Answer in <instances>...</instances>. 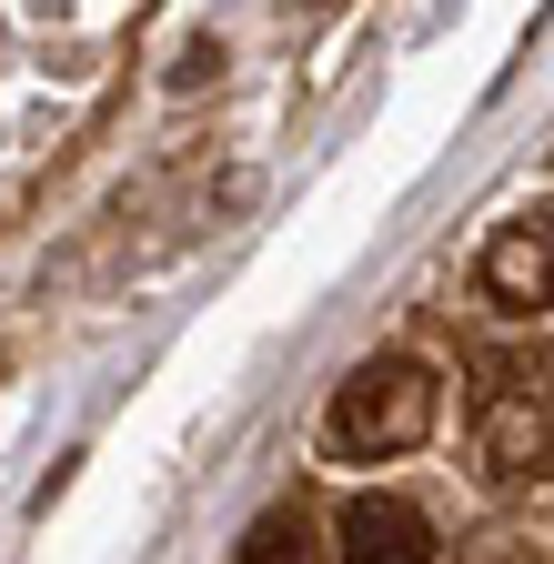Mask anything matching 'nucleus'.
Listing matches in <instances>:
<instances>
[{"label": "nucleus", "mask_w": 554, "mask_h": 564, "mask_svg": "<svg viewBox=\"0 0 554 564\" xmlns=\"http://www.w3.org/2000/svg\"><path fill=\"white\" fill-rule=\"evenodd\" d=\"M474 293L495 313H554V202L495 223V242L474 252Z\"/></svg>", "instance_id": "7ed1b4c3"}, {"label": "nucleus", "mask_w": 554, "mask_h": 564, "mask_svg": "<svg viewBox=\"0 0 554 564\" xmlns=\"http://www.w3.org/2000/svg\"><path fill=\"white\" fill-rule=\"evenodd\" d=\"M232 554H242V564H272V554H303V514H262V524H252V534H242Z\"/></svg>", "instance_id": "39448f33"}, {"label": "nucleus", "mask_w": 554, "mask_h": 564, "mask_svg": "<svg viewBox=\"0 0 554 564\" xmlns=\"http://www.w3.org/2000/svg\"><path fill=\"white\" fill-rule=\"evenodd\" d=\"M474 454L495 484H554V373L495 364L474 393Z\"/></svg>", "instance_id": "f03ea898"}, {"label": "nucleus", "mask_w": 554, "mask_h": 564, "mask_svg": "<svg viewBox=\"0 0 554 564\" xmlns=\"http://www.w3.org/2000/svg\"><path fill=\"white\" fill-rule=\"evenodd\" d=\"M444 423V373L434 364H413V352H373V364H354L333 383V403H323V444L343 454V464H393V454H413Z\"/></svg>", "instance_id": "f257e3e1"}, {"label": "nucleus", "mask_w": 554, "mask_h": 564, "mask_svg": "<svg viewBox=\"0 0 554 564\" xmlns=\"http://www.w3.org/2000/svg\"><path fill=\"white\" fill-rule=\"evenodd\" d=\"M333 544L354 564H434V524L413 505H393V494H354V505L333 514Z\"/></svg>", "instance_id": "20e7f679"}]
</instances>
